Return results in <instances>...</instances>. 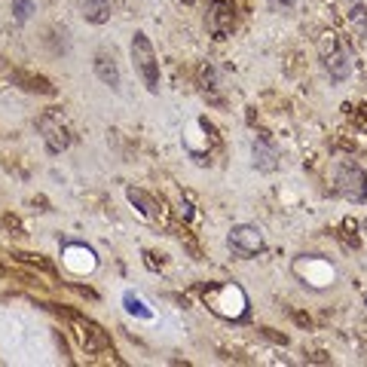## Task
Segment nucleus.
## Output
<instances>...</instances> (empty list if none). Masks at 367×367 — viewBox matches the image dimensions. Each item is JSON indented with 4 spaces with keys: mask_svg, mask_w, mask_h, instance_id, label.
Returning <instances> with one entry per match:
<instances>
[{
    "mask_svg": "<svg viewBox=\"0 0 367 367\" xmlns=\"http://www.w3.org/2000/svg\"><path fill=\"white\" fill-rule=\"evenodd\" d=\"M251 153H255V165L260 172H276L278 169V150L266 141V138H257L255 147H251Z\"/></svg>",
    "mask_w": 367,
    "mask_h": 367,
    "instance_id": "nucleus-9",
    "label": "nucleus"
},
{
    "mask_svg": "<svg viewBox=\"0 0 367 367\" xmlns=\"http://www.w3.org/2000/svg\"><path fill=\"white\" fill-rule=\"evenodd\" d=\"M122 303H126V312H129V316H138V318H153V309H147V303H144L138 294L126 291V294H122Z\"/></svg>",
    "mask_w": 367,
    "mask_h": 367,
    "instance_id": "nucleus-13",
    "label": "nucleus"
},
{
    "mask_svg": "<svg viewBox=\"0 0 367 367\" xmlns=\"http://www.w3.org/2000/svg\"><path fill=\"white\" fill-rule=\"evenodd\" d=\"M129 52H132V65L138 77H141V83L147 86V92H160V61H156V52H153V43L147 40L144 31H135L132 34V46H129Z\"/></svg>",
    "mask_w": 367,
    "mask_h": 367,
    "instance_id": "nucleus-2",
    "label": "nucleus"
},
{
    "mask_svg": "<svg viewBox=\"0 0 367 367\" xmlns=\"http://www.w3.org/2000/svg\"><path fill=\"white\" fill-rule=\"evenodd\" d=\"M318 56H321V65H325V71L330 74V80L343 83L352 77V56H349L346 43L337 37L334 31H325L318 40Z\"/></svg>",
    "mask_w": 367,
    "mask_h": 367,
    "instance_id": "nucleus-1",
    "label": "nucleus"
},
{
    "mask_svg": "<svg viewBox=\"0 0 367 367\" xmlns=\"http://www.w3.org/2000/svg\"><path fill=\"white\" fill-rule=\"evenodd\" d=\"M273 4H276V6H294L297 0H273Z\"/></svg>",
    "mask_w": 367,
    "mask_h": 367,
    "instance_id": "nucleus-17",
    "label": "nucleus"
},
{
    "mask_svg": "<svg viewBox=\"0 0 367 367\" xmlns=\"http://www.w3.org/2000/svg\"><path fill=\"white\" fill-rule=\"evenodd\" d=\"M205 300L212 303L214 312H221L226 318H239L245 312V294H242V288H236V285L212 288V291H205Z\"/></svg>",
    "mask_w": 367,
    "mask_h": 367,
    "instance_id": "nucleus-6",
    "label": "nucleus"
},
{
    "mask_svg": "<svg viewBox=\"0 0 367 367\" xmlns=\"http://www.w3.org/2000/svg\"><path fill=\"white\" fill-rule=\"evenodd\" d=\"M334 178H337V190L349 199V202H358V205L367 202V174L358 162L343 160L337 165Z\"/></svg>",
    "mask_w": 367,
    "mask_h": 367,
    "instance_id": "nucleus-3",
    "label": "nucleus"
},
{
    "mask_svg": "<svg viewBox=\"0 0 367 367\" xmlns=\"http://www.w3.org/2000/svg\"><path fill=\"white\" fill-rule=\"evenodd\" d=\"M40 132H43V138L49 141V150H65L67 144H71V138H67V132H65V126H58V120L52 117V113H46V117H40Z\"/></svg>",
    "mask_w": 367,
    "mask_h": 367,
    "instance_id": "nucleus-7",
    "label": "nucleus"
},
{
    "mask_svg": "<svg viewBox=\"0 0 367 367\" xmlns=\"http://www.w3.org/2000/svg\"><path fill=\"white\" fill-rule=\"evenodd\" d=\"M95 77L104 83V86H110V89H120V67H117V58L110 56V52H98L95 56Z\"/></svg>",
    "mask_w": 367,
    "mask_h": 367,
    "instance_id": "nucleus-8",
    "label": "nucleus"
},
{
    "mask_svg": "<svg viewBox=\"0 0 367 367\" xmlns=\"http://www.w3.org/2000/svg\"><path fill=\"white\" fill-rule=\"evenodd\" d=\"M0 276H4V266H0Z\"/></svg>",
    "mask_w": 367,
    "mask_h": 367,
    "instance_id": "nucleus-18",
    "label": "nucleus"
},
{
    "mask_svg": "<svg viewBox=\"0 0 367 367\" xmlns=\"http://www.w3.org/2000/svg\"><path fill=\"white\" fill-rule=\"evenodd\" d=\"M129 202H132L138 212H141L144 217H150V221H160L162 212H160V205H156V199L153 196H147L144 190H135V187H129Z\"/></svg>",
    "mask_w": 367,
    "mask_h": 367,
    "instance_id": "nucleus-12",
    "label": "nucleus"
},
{
    "mask_svg": "<svg viewBox=\"0 0 367 367\" xmlns=\"http://www.w3.org/2000/svg\"><path fill=\"white\" fill-rule=\"evenodd\" d=\"M349 19H352V25H355L358 34H367V19H364V4H361V0H355L352 15H349Z\"/></svg>",
    "mask_w": 367,
    "mask_h": 367,
    "instance_id": "nucleus-16",
    "label": "nucleus"
},
{
    "mask_svg": "<svg viewBox=\"0 0 367 367\" xmlns=\"http://www.w3.org/2000/svg\"><path fill=\"white\" fill-rule=\"evenodd\" d=\"M80 13L86 22L104 25L110 19V0H80Z\"/></svg>",
    "mask_w": 367,
    "mask_h": 367,
    "instance_id": "nucleus-11",
    "label": "nucleus"
},
{
    "mask_svg": "<svg viewBox=\"0 0 367 367\" xmlns=\"http://www.w3.org/2000/svg\"><path fill=\"white\" fill-rule=\"evenodd\" d=\"M221 4H224V0H217V10H214V34H217V37H224V34L233 28V19H236L233 6H221Z\"/></svg>",
    "mask_w": 367,
    "mask_h": 367,
    "instance_id": "nucleus-14",
    "label": "nucleus"
},
{
    "mask_svg": "<svg viewBox=\"0 0 367 367\" xmlns=\"http://www.w3.org/2000/svg\"><path fill=\"white\" fill-rule=\"evenodd\" d=\"M6 77L15 83V86H22L25 92H40V95H52L56 89L49 86V80H43V77L37 74H28V71H6Z\"/></svg>",
    "mask_w": 367,
    "mask_h": 367,
    "instance_id": "nucleus-10",
    "label": "nucleus"
},
{
    "mask_svg": "<svg viewBox=\"0 0 367 367\" xmlns=\"http://www.w3.org/2000/svg\"><path fill=\"white\" fill-rule=\"evenodd\" d=\"M13 13L19 22H28L34 15V0H13Z\"/></svg>",
    "mask_w": 367,
    "mask_h": 367,
    "instance_id": "nucleus-15",
    "label": "nucleus"
},
{
    "mask_svg": "<svg viewBox=\"0 0 367 367\" xmlns=\"http://www.w3.org/2000/svg\"><path fill=\"white\" fill-rule=\"evenodd\" d=\"M226 245L236 257L248 260V257H257L264 251V233L260 226H251V224H236L230 236H226Z\"/></svg>",
    "mask_w": 367,
    "mask_h": 367,
    "instance_id": "nucleus-5",
    "label": "nucleus"
},
{
    "mask_svg": "<svg viewBox=\"0 0 367 367\" xmlns=\"http://www.w3.org/2000/svg\"><path fill=\"white\" fill-rule=\"evenodd\" d=\"M65 316H67V321H71V330H74L77 343H80L89 355H101V352H108V349H110L108 334H104L95 321L80 318V316H74V312H65Z\"/></svg>",
    "mask_w": 367,
    "mask_h": 367,
    "instance_id": "nucleus-4",
    "label": "nucleus"
}]
</instances>
